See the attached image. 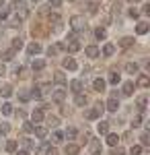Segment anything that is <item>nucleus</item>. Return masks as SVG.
I'll return each instance as SVG.
<instances>
[{"instance_id":"nucleus-48","label":"nucleus","mask_w":150,"mask_h":155,"mask_svg":"<svg viewBox=\"0 0 150 155\" xmlns=\"http://www.w3.org/2000/svg\"><path fill=\"white\" fill-rule=\"evenodd\" d=\"M47 54H49V56H56V54H58V46H49V48H47Z\"/></svg>"},{"instance_id":"nucleus-10","label":"nucleus","mask_w":150,"mask_h":155,"mask_svg":"<svg viewBox=\"0 0 150 155\" xmlns=\"http://www.w3.org/2000/svg\"><path fill=\"white\" fill-rule=\"evenodd\" d=\"M89 145H91V153L92 155H99V153H101V141H99V139H92Z\"/></svg>"},{"instance_id":"nucleus-45","label":"nucleus","mask_w":150,"mask_h":155,"mask_svg":"<svg viewBox=\"0 0 150 155\" xmlns=\"http://www.w3.org/2000/svg\"><path fill=\"white\" fill-rule=\"evenodd\" d=\"M23 145L27 147V149H35V143L31 141V139H23Z\"/></svg>"},{"instance_id":"nucleus-29","label":"nucleus","mask_w":150,"mask_h":155,"mask_svg":"<svg viewBox=\"0 0 150 155\" xmlns=\"http://www.w3.org/2000/svg\"><path fill=\"white\" fill-rule=\"evenodd\" d=\"M74 101H76V106H86V95H82V93H76Z\"/></svg>"},{"instance_id":"nucleus-57","label":"nucleus","mask_w":150,"mask_h":155,"mask_svg":"<svg viewBox=\"0 0 150 155\" xmlns=\"http://www.w3.org/2000/svg\"><path fill=\"white\" fill-rule=\"evenodd\" d=\"M2 6H4V0H0V8H2Z\"/></svg>"},{"instance_id":"nucleus-15","label":"nucleus","mask_w":150,"mask_h":155,"mask_svg":"<svg viewBox=\"0 0 150 155\" xmlns=\"http://www.w3.org/2000/svg\"><path fill=\"white\" fill-rule=\"evenodd\" d=\"M97 6H99V4H97L95 0H89V2H84V8H86V11L91 12V15H97V11H99Z\"/></svg>"},{"instance_id":"nucleus-37","label":"nucleus","mask_w":150,"mask_h":155,"mask_svg":"<svg viewBox=\"0 0 150 155\" xmlns=\"http://www.w3.org/2000/svg\"><path fill=\"white\" fill-rule=\"evenodd\" d=\"M0 110H2V114H4V116L12 114V106H11V104H2V106H0Z\"/></svg>"},{"instance_id":"nucleus-44","label":"nucleus","mask_w":150,"mask_h":155,"mask_svg":"<svg viewBox=\"0 0 150 155\" xmlns=\"http://www.w3.org/2000/svg\"><path fill=\"white\" fill-rule=\"evenodd\" d=\"M138 126H142V116H136L132 120V128H138Z\"/></svg>"},{"instance_id":"nucleus-9","label":"nucleus","mask_w":150,"mask_h":155,"mask_svg":"<svg viewBox=\"0 0 150 155\" xmlns=\"http://www.w3.org/2000/svg\"><path fill=\"white\" fill-rule=\"evenodd\" d=\"M105 106H107L109 112H117V107H119V99H117V97H109V101H107Z\"/></svg>"},{"instance_id":"nucleus-18","label":"nucleus","mask_w":150,"mask_h":155,"mask_svg":"<svg viewBox=\"0 0 150 155\" xmlns=\"http://www.w3.org/2000/svg\"><path fill=\"white\" fill-rule=\"evenodd\" d=\"M33 132H35L37 139H45V137H47V130L43 128V126H33Z\"/></svg>"},{"instance_id":"nucleus-17","label":"nucleus","mask_w":150,"mask_h":155,"mask_svg":"<svg viewBox=\"0 0 150 155\" xmlns=\"http://www.w3.org/2000/svg\"><path fill=\"white\" fill-rule=\"evenodd\" d=\"M31 66H33V71H35V72H39V71H43V68H45V60H41V58H37V60H33V64H31Z\"/></svg>"},{"instance_id":"nucleus-43","label":"nucleus","mask_w":150,"mask_h":155,"mask_svg":"<svg viewBox=\"0 0 150 155\" xmlns=\"http://www.w3.org/2000/svg\"><path fill=\"white\" fill-rule=\"evenodd\" d=\"M0 93H2L4 97H11L12 95V87H2V89H0Z\"/></svg>"},{"instance_id":"nucleus-1","label":"nucleus","mask_w":150,"mask_h":155,"mask_svg":"<svg viewBox=\"0 0 150 155\" xmlns=\"http://www.w3.org/2000/svg\"><path fill=\"white\" fill-rule=\"evenodd\" d=\"M68 52H78L80 50V41H78V33H70L68 35V44H64Z\"/></svg>"},{"instance_id":"nucleus-33","label":"nucleus","mask_w":150,"mask_h":155,"mask_svg":"<svg viewBox=\"0 0 150 155\" xmlns=\"http://www.w3.org/2000/svg\"><path fill=\"white\" fill-rule=\"evenodd\" d=\"M148 83H150V79L146 77V74H140L138 77V85L140 87H148Z\"/></svg>"},{"instance_id":"nucleus-7","label":"nucleus","mask_w":150,"mask_h":155,"mask_svg":"<svg viewBox=\"0 0 150 155\" xmlns=\"http://www.w3.org/2000/svg\"><path fill=\"white\" fill-rule=\"evenodd\" d=\"M82 81L80 79H74V81H70V89H72V93H80L82 91Z\"/></svg>"},{"instance_id":"nucleus-60","label":"nucleus","mask_w":150,"mask_h":155,"mask_svg":"<svg viewBox=\"0 0 150 155\" xmlns=\"http://www.w3.org/2000/svg\"><path fill=\"white\" fill-rule=\"evenodd\" d=\"M14 2H17V0H14ZM19 2H21V0H19Z\"/></svg>"},{"instance_id":"nucleus-47","label":"nucleus","mask_w":150,"mask_h":155,"mask_svg":"<svg viewBox=\"0 0 150 155\" xmlns=\"http://www.w3.org/2000/svg\"><path fill=\"white\" fill-rule=\"evenodd\" d=\"M8 130H11V126H8V124L4 122V124L0 126V137H2V134H6V132H8Z\"/></svg>"},{"instance_id":"nucleus-52","label":"nucleus","mask_w":150,"mask_h":155,"mask_svg":"<svg viewBox=\"0 0 150 155\" xmlns=\"http://www.w3.org/2000/svg\"><path fill=\"white\" fill-rule=\"evenodd\" d=\"M113 155H126V153H123V149H113Z\"/></svg>"},{"instance_id":"nucleus-6","label":"nucleus","mask_w":150,"mask_h":155,"mask_svg":"<svg viewBox=\"0 0 150 155\" xmlns=\"http://www.w3.org/2000/svg\"><path fill=\"white\" fill-rule=\"evenodd\" d=\"M39 52H41V46H39L37 41H33V44L27 46V56H37Z\"/></svg>"},{"instance_id":"nucleus-56","label":"nucleus","mask_w":150,"mask_h":155,"mask_svg":"<svg viewBox=\"0 0 150 155\" xmlns=\"http://www.w3.org/2000/svg\"><path fill=\"white\" fill-rule=\"evenodd\" d=\"M17 155H29V151L27 149H21V151H17Z\"/></svg>"},{"instance_id":"nucleus-14","label":"nucleus","mask_w":150,"mask_h":155,"mask_svg":"<svg viewBox=\"0 0 150 155\" xmlns=\"http://www.w3.org/2000/svg\"><path fill=\"white\" fill-rule=\"evenodd\" d=\"M78 149H80L78 145H74V143H68L66 147H64V153H66V155H76V153H78Z\"/></svg>"},{"instance_id":"nucleus-42","label":"nucleus","mask_w":150,"mask_h":155,"mask_svg":"<svg viewBox=\"0 0 150 155\" xmlns=\"http://www.w3.org/2000/svg\"><path fill=\"white\" fill-rule=\"evenodd\" d=\"M142 153V147L140 145H132V149H130V155H140Z\"/></svg>"},{"instance_id":"nucleus-22","label":"nucleus","mask_w":150,"mask_h":155,"mask_svg":"<svg viewBox=\"0 0 150 155\" xmlns=\"http://www.w3.org/2000/svg\"><path fill=\"white\" fill-rule=\"evenodd\" d=\"M60 21H62V17H60L58 12L49 15V23H54V27H56V29H60Z\"/></svg>"},{"instance_id":"nucleus-11","label":"nucleus","mask_w":150,"mask_h":155,"mask_svg":"<svg viewBox=\"0 0 150 155\" xmlns=\"http://www.w3.org/2000/svg\"><path fill=\"white\" fill-rule=\"evenodd\" d=\"M64 68H66V71H76V68H78V64H76V60L74 58H66L64 60Z\"/></svg>"},{"instance_id":"nucleus-53","label":"nucleus","mask_w":150,"mask_h":155,"mask_svg":"<svg viewBox=\"0 0 150 155\" xmlns=\"http://www.w3.org/2000/svg\"><path fill=\"white\" fill-rule=\"evenodd\" d=\"M2 74H6V66H4V64H0V77H2Z\"/></svg>"},{"instance_id":"nucleus-28","label":"nucleus","mask_w":150,"mask_h":155,"mask_svg":"<svg viewBox=\"0 0 150 155\" xmlns=\"http://www.w3.org/2000/svg\"><path fill=\"white\" fill-rule=\"evenodd\" d=\"M29 91H27V89H19V99H21V101H23V104H27V101H29Z\"/></svg>"},{"instance_id":"nucleus-59","label":"nucleus","mask_w":150,"mask_h":155,"mask_svg":"<svg viewBox=\"0 0 150 155\" xmlns=\"http://www.w3.org/2000/svg\"><path fill=\"white\" fill-rule=\"evenodd\" d=\"M31 2H39V0H31Z\"/></svg>"},{"instance_id":"nucleus-58","label":"nucleus","mask_w":150,"mask_h":155,"mask_svg":"<svg viewBox=\"0 0 150 155\" xmlns=\"http://www.w3.org/2000/svg\"><path fill=\"white\" fill-rule=\"evenodd\" d=\"M130 2H140V0H130Z\"/></svg>"},{"instance_id":"nucleus-46","label":"nucleus","mask_w":150,"mask_h":155,"mask_svg":"<svg viewBox=\"0 0 150 155\" xmlns=\"http://www.w3.org/2000/svg\"><path fill=\"white\" fill-rule=\"evenodd\" d=\"M58 122L60 120L56 118V116H49V118H47V124H49V126H58Z\"/></svg>"},{"instance_id":"nucleus-16","label":"nucleus","mask_w":150,"mask_h":155,"mask_svg":"<svg viewBox=\"0 0 150 155\" xmlns=\"http://www.w3.org/2000/svg\"><path fill=\"white\" fill-rule=\"evenodd\" d=\"M148 29H150V23H138V25H136V33H138V35L148 33Z\"/></svg>"},{"instance_id":"nucleus-34","label":"nucleus","mask_w":150,"mask_h":155,"mask_svg":"<svg viewBox=\"0 0 150 155\" xmlns=\"http://www.w3.org/2000/svg\"><path fill=\"white\" fill-rule=\"evenodd\" d=\"M76 134H78V130H76V128H72V126L66 128V132H64V137H68V139H76Z\"/></svg>"},{"instance_id":"nucleus-27","label":"nucleus","mask_w":150,"mask_h":155,"mask_svg":"<svg viewBox=\"0 0 150 155\" xmlns=\"http://www.w3.org/2000/svg\"><path fill=\"white\" fill-rule=\"evenodd\" d=\"M97 130L101 132V134H107L109 132V122H99L97 124Z\"/></svg>"},{"instance_id":"nucleus-13","label":"nucleus","mask_w":150,"mask_h":155,"mask_svg":"<svg viewBox=\"0 0 150 155\" xmlns=\"http://www.w3.org/2000/svg\"><path fill=\"white\" fill-rule=\"evenodd\" d=\"M134 89H136V87H134V83H132V81H127V83H123V87H121V93L130 97L132 93H134Z\"/></svg>"},{"instance_id":"nucleus-30","label":"nucleus","mask_w":150,"mask_h":155,"mask_svg":"<svg viewBox=\"0 0 150 155\" xmlns=\"http://www.w3.org/2000/svg\"><path fill=\"white\" fill-rule=\"evenodd\" d=\"M132 44H134L132 37H121V39H119V46H121V48H130Z\"/></svg>"},{"instance_id":"nucleus-21","label":"nucleus","mask_w":150,"mask_h":155,"mask_svg":"<svg viewBox=\"0 0 150 155\" xmlns=\"http://www.w3.org/2000/svg\"><path fill=\"white\" fill-rule=\"evenodd\" d=\"M0 56H2V60H4V62H8V60H12V58H14V50H12V48L4 50V52H2Z\"/></svg>"},{"instance_id":"nucleus-3","label":"nucleus","mask_w":150,"mask_h":155,"mask_svg":"<svg viewBox=\"0 0 150 155\" xmlns=\"http://www.w3.org/2000/svg\"><path fill=\"white\" fill-rule=\"evenodd\" d=\"M103 110H105L103 104H97L92 110H86V112H84V118H86V120H97L101 114H103Z\"/></svg>"},{"instance_id":"nucleus-24","label":"nucleus","mask_w":150,"mask_h":155,"mask_svg":"<svg viewBox=\"0 0 150 155\" xmlns=\"http://www.w3.org/2000/svg\"><path fill=\"white\" fill-rule=\"evenodd\" d=\"M54 83L64 85L66 83V74H64V72H56V74H54Z\"/></svg>"},{"instance_id":"nucleus-50","label":"nucleus","mask_w":150,"mask_h":155,"mask_svg":"<svg viewBox=\"0 0 150 155\" xmlns=\"http://www.w3.org/2000/svg\"><path fill=\"white\" fill-rule=\"evenodd\" d=\"M23 130H25V132H33V124L25 122V124H23Z\"/></svg>"},{"instance_id":"nucleus-55","label":"nucleus","mask_w":150,"mask_h":155,"mask_svg":"<svg viewBox=\"0 0 150 155\" xmlns=\"http://www.w3.org/2000/svg\"><path fill=\"white\" fill-rule=\"evenodd\" d=\"M123 141H132V132H126L123 134Z\"/></svg>"},{"instance_id":"nucleus-23","label":"nucleus","mask_w":150,"mask_h":155,"mask_svg":"<svg viewBox=\"0 0 150 155\" xmlns=\"http://www.w3.org/2000/svg\"><path fill=\"white\" fill-rule=\"evenodd\" d=\"M117 143H119V137L117 134H107V145L109 147H117Z\"/></svg>"},{"instance_id":"nucleus-41","label":"nucleus","mask_w":150,"mask_h":155,"mask_svg":"<svg viewBox=\"0 0 150 155\" xmlns=\"http://www.w3.org/2000/svg\"><path fill=\"white\" fill-rule=\"evenodd\" d=\"M140 143H142V145H150V134H148V130L140 137Z\"/></svg>"},{"instance_id":"nucleus-40","label":"nucleus","mask_w":150,"mask_h":155,"mask_svg":"<svg viewBox=\"0 0 150 155\" xmlns=\"http://www.w3.org/2000/svg\"><path fill=\"white\" fill-rule=\"evenodd\" d=\"M8 12H11V8H0V23L8 19Z\"/></svg>"},{"instance_id":"nucleus-20","label":"nucleus","mask_w":150,"mask_h":155,"mask_svg":"<svg viewBox=\"0 0 150 155\" xmlns=\"http://www.w3.org/2000/svg\"><path fill=\"white\" fill-rule=\"evenodd\" d=\"M115 54V46L113 44H105L103 46V56H113Z\"/></svg>"},{"instance_id":"nucleus-51","label":"nucleus","mask_w":150,"mask_h":155,"mask_svg":"<svg viewBox=\"0 0 150 155\" xmlns=\"http://www.w3.org/2000/svg\"><path fill=\"white\" fill-rule=\"evenodd\" d=\"M49 2V6H54V8H58L60 4H62V0H47Z\"/></svg>"},{"instance_id":"nucleus-39","label":"nucleus","mask_w":150,"mask_h":155,"mask_svg":"<svg viewBox=\"0 0 150 155\" xmlns=\"http://www.w3.org/2000/svg\"><path fill=\"white\" fill-rule=\"evenodd\" d=\"M6 151H8V153H14V151H17V141H8V143H6Z\"/></svg>"},{"instance_id":"nucleus-12","label":"nucleus","mask_w":150,"mask_h":155,"mask_svg":"<svg viewBox=\"0 0 150 155\" xmlns=\"http://www.w3.org/2000/svg\"><path fill=\"white\" fill-rule=\"evenodd\" d=\"M105 81L103 79H95V81H92V89H95V91H99V93H103L105 91Z\"/></svg>"},{"instance_id":"nucleus-36","label":"nucleus","mask_w":150,"mask_h":155,"mask_svg":"<svg viewBox=\"0 0 150 155\" xmlns=\"http://www.w3.org/2000/svg\"><path fill=\"white\" fill-rule=\"evenodd\" d=\"M52 139H54V143H62V141H64V132L56 130L54 134H52Z\"/></svg>"},{"instance_id":"nucleus-2","label":"nucleus","mask_w":150,"mask_h":155,"mask_svg":"<svg viewBox=\"0 0 150 155\" xmlns=\"http://www.w3.org/2000/svg\"><path fill=\"white\" fill-rule=\"evenodd\" d=\"M70 27L74 29V33H80V31L86 29V23H84L82 17H72V19H70Z\"/></svg>"},{"instance_id":"nucleus-31","label":"nucleus","mask_w":150,"mask_h":155,"mask_svg":"<svg viewBox=\"0 0 150 155\" xmlns=\"http://www.w3.org/2000/svg\"><path fill=\"white\" fill-rule=\"evenodd\" d=\"M119 81H121V77H119V72H111V74H109V83H111V85H117Z\"/></svg>"},{"instance_id":"nucleus-19","label":"nucleus","mask_w":150,"mask_h":155,"mask_svg":"<svg viewBox=\"0 0 150 155\" xmlns=\"http://www.w3.org/2000/svg\"><path fill=\"white\" fill-rule=\"evenodd\" d=\"M146 101H148V97H146V95L138 97V104H136V106H138V112H140V114H144V110H146Z\"/></svg>"},{"instance_id":"nucleus-35","label":"nucleus","mask_w":150,"mask_h":155,"mask_svg":"<svg viewBox=\"0 0 150 155\" xmlns=\"http://www.w3.org/2000/svg\"><path fill=\"white\" fill-rule=\"evenodd\" d=\"M21 48H23V39H21V37H14V39H12V50L17 52V50H21Z\"/></svg>"},{"instance_id":"nucleus-26","label":"nucleus","mask_w":150,"mask_h":155,"mask_svg":"<svg viewBox=\"0 0 150 155\" xmlns=\"http://www.w3.org/2000/svg\"><path fill=\"white\" fill-rule=\"evenodd\" d=\"M31 118H33V122H35V124H37V122H41V120H43V112H41V110H33Z\"/></svg>"},{"instance_id":"nucleus-54","label":"nucleus","mask_w":150,"mask_h":155,"mask_svg":"<svg viewBox=\"0 0 150 155\" xmlns=\"http://www.w3.org/2000/svg\"><path fill=\"white\" fill-rule=\"evenodd\" d=\"M17 116L19 118H25V110H17Z\"/></svg>"},{"instance_id":"nucleus-32","label":"nucleus","mask_w":150,"mask_h":155,"mask_svg":"<svg viewBox=\"0 0 150 155\" xmlns=\"http://www.w3.org/2000/svg\"><path fill=\"white\" fill-rule=\"evenodd\" d=\"M95 37H97V39H105V37H107L103 27H97V29H95Z\"/></svg>"},{"instance_id":"nucleus-5","label":"nucleus","mask_w":150,"mask_h":155,"mask_svg":"<svg viewBox=\"0 0 150 155\" xmlns=\"http://www.w3.org/2000/svg\"><path fill=\"white\" fill-rule=\"evenodd\" d=\"M64 99H66V89H56L52 93V101H56V104H62Z\"/></svg>"},{"instance_id":"nucleus-25","label":"nucleus","mask_w":150,"mask_h":155,"mask_svg":"<svg viewBox=\"0 0 150 155\" xmlns=\"http://www.w3.org/2000/svg\"><path fill=\"white\" fill-rule=\"evenodd\" d=\"M126 72L136 74V72H138V64H136V62H127V64H126Z\"/></svg>"},{"instance_id":"nucleus-4","label":"nucleus","mask_w":150,"mask_h":155,"mask_svg":"<svg viewBox=\"0 0 150 155\" xmlns=\"http://www.w3.org/2000/svg\"><path fill=\"white\" fill-rule=\"evenodd\" d=\"M17 17H19L21 21H23L25 17H29V6H27L25 2H19V4H17Z\"/></svg>"},{"instance_id":"nucleus-38","label":"nucleus","mask_w":150,"mask_h":155,"mask_svg":"<svg viewBox=\"0 0 150 155\" xmlns=\"http://www.w3.org/2000/svg\"><path fill=\"white\" fill-rule=\"evenodd\" d=\"M29 95H31V97H35V99H39V97L43 95V91H41V89H39V87H33V91H31V93H29Z\"/></svg>"},{"instance_id":"nucleus-49","label":"nucleus","mask_w":150,"mask_h":155,"mask_svg":"<svg viewBox=\"0 0 150 155\" xmlns=\"http://www.w3.org/2000/svg\"><path fill=\"white\" fill-rule=\"evenodd\" d=\"M127 15H130L132 19H138V15H140V12L136 11V8H130V11H127Z\"/></svg>"},{"instance_id":"nucleus-8","label":"nucleus","mask_w":150,"mask_h":155,"mask_svg":"<svg viewBox=\"0 0 150 155\" xmlns=\"http://www.w3.org/2000/svg\"><path fill=\"white\" fill-rule=\"evenodd\" d=\"M84 54H86L89 58H97L101 52H99V48H97V46H86V48H84Z\"/></svg>"}]
</instances>
